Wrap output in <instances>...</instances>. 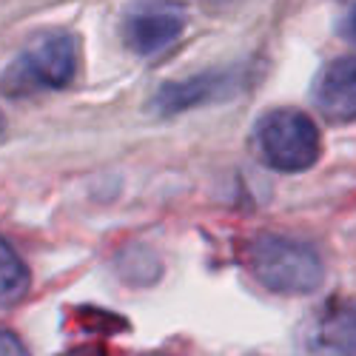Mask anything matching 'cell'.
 I'll return each instance as SVG.
<instances>
[{"mask_svg": "<svg viewBox=\"0 0 356 356\" xmlns=\"http://www.w3.org/2000/svg\"><path fill=\"white\" fill-rule=\"evenodd\" d=\"M0 353H9V356H17V353H26V348H23V342L12 334V331H6V328H0Z\"/></svg>", "mask_w": 356, "mask_h": 356, "instance_id": "cell-9", "label": "cell"}, {"mask_svg": "<svg viewBox=\"0 0 356 356\" xmlns=\"http://www.w3.org/2000/svg\"><path fill=\"white\" fill-rule=\"evenodd\" d=\"M248 271L254 280L274 293H314L322 285L325 265L319 254L293 236L259 234L248 243Z\"/></svg>", "mask_w": 356, "mask_h": 356, "instance_id": "cell-2", "label": "cell"}, {"mask_svg": "<svg viewBox=\"0 0 356 356\" xmlns=\"http://www.w3.org/2000/svg\"><path fill=\"white\" fill-rule=\"evenodd\" d=\"M254 140L265 165L282 174H300L316 165L322 154L319 129L296 108H274L259 117Z\"/></svg>", "mask_w": 356, "mask_h": 356, "instance_id": "cell-3", "label": "cell"}, {"mask_svg": "<svg viewBox=\"0 0 356 356\" xmlns=\"http://www.w3.org/2000/svg\"><path fill=\"white\" fill-rule=\"evenodd\" d=\"M186 29V9L180 0H137L123 23L126 46L143 57L165 51Z\"/></svg>", "mask_w": 356, "mask_h": 356, "instance_id": "cell-5", "label": "cell"}, {"mask_svg": "<svg viewBox=\"0 0 356 356\" xmlns=\"http://www.w3.org/2000/svg\"><path fill=\"white\" fill-rule=\"evenodd\" d=\"M29 285H32L29 268L15 254V248L0 236V308L20 302L29 293Z\"/></svg>", "mask_w": 356, "mask_h": 356, "instance_id": "cell-8", "label": "cell"}, {"mask_svg": "<svg viewBox=\"0 0 356 356\" xmlns=\"http://www.w3.org/2000/svg\"><path fill=\"white\" fill-rule=\"evenodd\" d=\"M80 66V43L66 29H51L29 43L6 69L0 88L9 97H29L66 88Z\"/></svg>", "mask_w": 356, "mask_h": 356, "instance_id": "cell-1", "label": "cell"}, {"mask_svg": "<svg viewBox=\"0 0 356 356\" xmlns=\"http://www.w3.org/2000/svg\"><path fill=\"white\" fill-rule=\"evenodd\" d=\"M314 106L328 123H356V54L325 63L314 80Z\"/></svg>", "mask_w": 356, "mask_h": 356, "instance_id": "cell-6", "label": "cell"}, {"mask_svg": "<svg viewBox=\"0 0 356 356\" xmlns=\"http://www.w3.org/2000/svg\"><path fill=\"white\" fill-rule=\"evenodd\" d=\"M311 348L322 353H356V300L334 296L314 322Z\"/></svg>", "mask_w": 356, "mask_h": 356, "instance_id": "cell-7", "label": "cell"}, {"mask_svg": "<svg viewBox=\"0 0 356 356\" xmlns=\"http://www.w3.org/2000/svg\"><path fill=\"white\" fill-rule=\"evenodd\" d=\"M245 69L243 66H228V69H211L200 72L186 80H171L157 88V95L152 100V111L157 117H174L191 111L197 106H211L231 100L243 92L245 86Z\"/></svg>", "mask_w": 356, "mask_h": 356, "instance_id": "cell-4", "label": "cell"}, {"mask_svg": "<svg viewBox=\"0 0 356 356\" xmlns=\"http://www.w3.org/2000/svg\"><path fill=\"white\" fill-rule=\"evenodd\" d=\"M342 35H345L350 43H356V3L348 9V15H345V20H342Z\"/></svg>", "mask_w": 356, "mask_h": 356, "instance_id": "cell-10", "label": "cell"}]
</instances>
